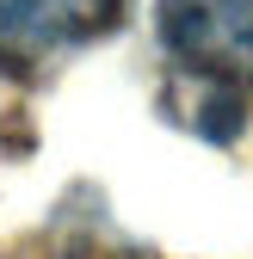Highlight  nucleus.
<instances>
[{"instance_id": "nucleus-2", "label": "nucleus", "mask_w": 253, "mask_h": 259, "mask_svg": "<svg viewBox=\"0 0 253 259\" xmlns=\"http://www.w3.org/2000/svg\"><path fill=\"white\" fill-rule=\"evenodd\" d=\"M117 25V0H0V68L37 74Z\"/></svg>"}, {"instance_id": "nucleus-1", "label": "nucleus", "mask_w": 253, "mask_h": 259, "mask_svg": "<svg viewBox=\"0 0 253 259\" xmlns=\"http://www.w3.org/2000/svg\"><path fill=\"white\" fill-rule=\"evenodd\" d=\"M173 68L210 99L253 93V0H154Z\"/></svg>"}]
</instances>
